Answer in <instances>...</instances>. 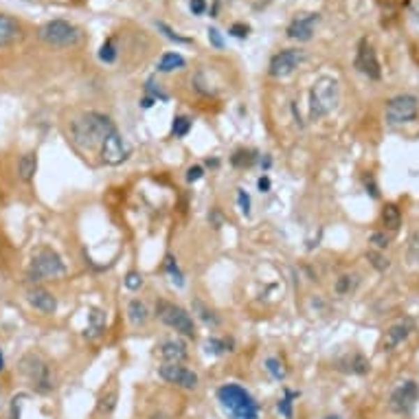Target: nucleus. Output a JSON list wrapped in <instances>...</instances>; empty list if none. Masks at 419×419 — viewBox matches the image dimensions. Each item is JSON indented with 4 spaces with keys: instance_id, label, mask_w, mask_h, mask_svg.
I'll use <instances>...</instances> for the list:
<instances>
[{
    "instance_id": "obj_44",
    "label": "nucleus",
    "mask_w": 419,
    "mask_h": 419,
    "mask_svg": "<svg viewBox=\"0 0 419 419\" xmlns=\"http://www.w3.org/2000/svg\"><path fill=\"white\" fill-rule=\"evenodd\" d=\"M208 220H211V224H213L215 229H220V227H222V213H220V208H213L211 215H208Z\"/></svg>"
},
{
    "instance_id": "obj_23",
    "label": "nucleus",
    "mask_w": 419,
    "mask_h": 419,
    "mask_svg": "<svg viewBox=\"0 0 419 419\" xmlns=\"http://www.w3.org/2000/svg\"><path fill=\"white\" fill-rule=\"evenodd\" d=\"M187 66V62H185V57L181 55V53H165L160 59H158V70L160 73H174V70H181V68H185Z\"/></svg>"
},
{
    "instance_id": "obj_48",
    "label": "nucleus",
    "mask_w": 419,
    "mask_h": 419,
    "mask_svg": "<svg viewBox=\"0 0 419 419\" xmlns=\"http://www.w3.org/2000/svg\"><path fill=\"white\" fill-rule=\"evenodd\" d=\"M5 369V356H3V351H0V371Z\"/></svg>"
},
{
    "instance_id": "obj_29",
    "label": "nucleus",
    "mask_w": 419,
    "mask_h": 419,
    "mask_svg": "<svg viewBox=\"0 0 419 419\" xmlns=\"http://www.w3.org/2000/svg\"><path fill=\"white\" fill-rule=\"evenodd\" d=\"M165 271H167V275L172 277V281L176 283V286H185V275L181 273V268H178V264L172 255L165 257Z\"/></svg>"
},
{
    "instance_id": "obj_30",
    "label": "nucleus",
    "mask_w": 419,
    "mask_h": 419,
    "mask_svg": "<svg viewBox=\"0 0 419 419\" xmlns=\"http://www.w3.org/2000/svg\"><path fill=\"white\" fill-rule=\"evenodd\" d=\"M191 119L189 116H174V125H172V134L176 139H183V137H187L189 134V130H191Z\"/></svg>"
},
{
    "instance_id": "obj_13",
    "label": "nucleus",
    "mask_w": 419,
    "mask_h": 419,
    "mask_svg": "<svg viewBox=\"0 0 419 419\" xmlns=\"http://www.w3.org/2000/svg\"><path fill=\"white\" fill-rule=\"evenodd\" d=\"M353 64L363 75H367L369 79H380L382 77V68H380V62H378V55L369 44V40H360V44H358Z\"/></svg>"
},
{
    "instance_id": "obj_14",
    "label": "nucleus",
    "mask_w": 419,
    "mask_h": 419,
    "mask_svg": "<svg viewBox=\"0 0 419 419\" xmlns=\"http://www.w3.org/2000/svg\"><path fill=\"white\" fill-rule=\"evenodd\" d=\"M321 16L319 13H301V16H296L290 26H288V38L296 40V42H307L312 40L314 36V29H317Z\"/></svg>"
},
{
    "instance_id": "obj_5",
    "label": "nucleus",
    "mask_w": 419,
    "mask_h": 419,
    "mask_svg": "<svg viewBox=\"0 0 419 419\" xmlns=\"http://www.w3.org/2000/svg\"><path fill=\"white\" fill-rule=\"evenodd\" d=\"M66 273L62 257L53 248H40L33 252L31 264H29V277L33 281H51Z\"/></svg>"
},
{
    "instance_id": "obj_35",
    "label": "nucleus",
    "mask_w": 419,
    "mask_h": 419,
    "mask_svg": "<svg viewBox=\"0 0 419 419\" xmlns=\"http://www.w3.org/2000/svg\"><path fill=\"white\" fill-rule=\"evenodd\" d=\"M255 158L257 156L252 152H244V149H242V152H237L233 156V165H235V167H250V165L255 162Z\"/></svg>"
},
{
    "instance_id": "obj_8",
    "label": "nucleus",
    "mask_w": 419,
    "mask_h": 419,
    "mask_svg": "<svg viewBox=\"0 0 419 419\" xmlns=\"http://www.w3.org/2000/svg\"><path fill=\"white\" fill-rule=\"evenodd\" d=\"M419 114V99L415 95H397L388 99L384 116L391 125H404L415 121Z\"/></svg>"
},
{
    "instance_id": "obj_11",
    "label": "nucleus",
    "mask_w": 419,
    "mask_h": 419,
    "mask_svg": "<svg viewBox=\"0 0 419 419\" xmlns=\"http://www.w3.org/2000/svg\"><path fill=\"white\" fill-rule=\"evenodd\" d=\"M305 59V51L301 49H286L277 53L273 59H271V68H268V73L273 75L275 79H286L290 77V75L303 64Z\"/></svg>"
},
{
    "instance_id": "obj_16",
    "label": "nucleus",
    "mask_w": 419,
    "mask_h": 419,
    "mask_svg": "<svg viewBox=\"0 0 419 419\" xmlns=\"http://www.w3.org/2000/svg\"><path fill=\"white\" fill-rule=\"evenodd\" d=\"M158 353H160V358L165 363H185L187 358H189V351H187V345L183 340H178V338H169V340H165V342H160L158 345Z\"/></svg>"
},
{
    "instance_id": "obj_36",
    "label": "nucleus",
    "mask_w": 419,
    "mask_h": 419,
    "mask_svg": "<svg viewBox=\"0 0 419 419\" xmlns=\"http://www.w3.org/2000/svg\"><path fill=\"white\" fill-rule=\"evenodd\" d=\"M369 242L376 246V250H386L388 248V244H391V237H388L386 233H371V237H369Z\"/></svg>"
},
{
    "instance_id": "obj_6",
    "label": "nucleus",
    "mask_w": 419,
    "mask_h": 419,
    "mask_svg": "<svg viewBox=\"0 0 419 419\" xmlns=\"http://www.w3.org/2000/svg\"><path fill=\"white\" fill-rule=\"evenodd\" d=\"M156 317L167 327H172L174 332L183 334L187 338H196V321H193V317L185 307L169 303V301H158Z\"/></svg>"
},
{
    "instance_id": "obj_26",
    "label": "nucleus",
    "mask_w": 419,
    "mask_h": 419,
    "mask_svg": "<svg viewBox=\"0 0 419 419\" xmlns=\"http://www.w3.org/2000/svg\"><path fill=\"white\" fill-rule=\"evenodd\" d=\"M358 283H360V279H358V275H342V277L336 281L334 290H336L340 296H345V294H351V292L358 288Z\"/></svg>"
},
{
    "instance_id": "obj_17",
    "label": "nucleus",
    "mask_w": 419,
    "mask_h": 419,
    "mask_svg": "<svg viewBox=\"0 0 419 419\" xmlns=\"http://www.w3.org/2000/svg\"><path fill=\"white\" fill-rule=\"evenodd\" d=\"M22 38V26L18 20L11 16H3L0 13V49H7L11 44H16Z\"/></svg>"
},
{
    "instance_id": "obj_47",
    "label": "nucleus",
    "mask_w": 419,
    "mask_h": 419,
    "mask_svg": "<svg viewBox=\"0 0 419 419\" xmlns=\"http://www.w3.org/2000/svg\"><path fill=\"white\" fill-rule=\"evenodd\" d=\"M141 106H143V108H152V106H154V99H152V97H145V99L141 101Z\"/></svg>"
},
{
    "instance_id": "obj_25",
    "label": "nucleus",
    "mask_w": 419,
    "mask_h": 419,
    "mask_svg": "<svg viewBox=\"0 0 419 419\" xmlns=\"http://www.w3.org/2000/svg\"><path fill=\"white\" fill-rule=\"evenodd\" d=\"M382 222L388 231H397L402 227V211L395 204H384L382 208Z\"/></svg>"
},
{
    "instance_id": "obj_12",
    "label": "nucleus",
    "mask_w": 419,
    "mask_h": 419,
    "mask_svg": "<svg viewBox=\"0 0 419 419\" xmlns=\"http://www.w3.org/2000/svg\"><path fill=\"white\" fill-rule=\"evenodd\" d=\"M128 156H130V145L123 141V137L119 134V130H114L101 145V160L106 165L116 167V165L125 162Z\"/></svg>"
},
{
    "instance_id": "obj_19",
    "label": "nucleus",
    "mask_w": 419,
    "mask_h": 419,
    "mask_svg": "<svg viewBox=\"0 0 419 419\" xmlns=\"http://www.w3.org/2000/svg\"><path fill=\"white\" fill-rule=\"evenodd\" d=\"M106 332V314L101 310H91L88 312V327H86V338L88 340H99Z\"/></svg>"
},
{
    "instance_id": "obj_22",
    "label": "nucleus",
    "mask_w": 419,
    "mask_h": 419,
    "mask_svg": "<svg viewBox=\"0 0 419 419\" xmlns=\"http://www.w3.org/2000/svg\"><path fill=\"white\" fill-rule=\"evenodd\" d=\"M128 319L134 327H143L149 321L147 305L143 301H139V298H132V301L128 303Z\"/></svg>"
},
{
    "instance_id": "obj_21",
    "label": "nucleus",
    "mask_w": 419,
    "mask_h": 419,
    "mask_svg": "<svg viewBox=\"0 0 419 419\" xmlns=\"http://www.w3.org/2000/svg\"><path fill=\"white\" fill-rule=\"evenodd\" d=\"M36 172H38L36 152H26L24 156H20V160H18V178H20V181L22 183H31Z\"/></svg>"
},
{
    "instance_id": "obj_32",
    "label": "nucleus",
    "mask_w": 419,
    "mask_h": 419,
    "mask_svg": "<svg viewBox=\"0 0 419 419\" xmlns=\"http://www.w3.org/2000/svg\"><path fill=\"white\" fill-rule=\"evenodd\" d=\"M99 59L106 64H112L116 59V47H114V40H106L103 42V47L99 49Z\"/></svg>"
},
{
    "instance_id": "obj_4",
    "label": "nucleus",
    "mask_w": 419,
    "mask_h": 419,
    "mask_svg": "<svg viewBox=\"0 0 419 419\" xmlns=\"http://www.w3.org/2000/svg\"><path fill=\"white\" fill-rule=\"evenodd\" d=\"M38 36L44 44H49L53 49H70L82 42V31L66 20H49L47 24L40 26Z\"/></svg>"
},
{
    "instance_id": "obj_27",
    "label": "nucleus",
    "mask_w": 419,
    "mask_h": 419,
    "mask_svg": "<svg viewBox=\"0 0 419 419\" xmlns=\"http://www.w3.org/2000/svg\"><path fill=\"white\" fill-rule=\"evenodd\" d=\"M264 369L271 373L273 380H286V367H283V363L279 360V358H266L264 363Z\"/></svg>"
},
{
    "instance_id": "obj_9",
    "label": "nucleus",
    "mask_w": 419,
    "mask_h": 419,
    "mask_svg": "<svg viewBox=\"0 0 419 419\" xmlns=\"http://www.w3.org/2000/svg\"><path fill=\"white\" fill-rule=\"evenodd\" d=\"M158 376L167 382V384H174L178 388H185V391H196L198 384H200V378L196 371L187 369L185 365L181 363H165L160 369H158Z\"/></svg>"
},
{
    "instance_id": "obj_41",
    "label": "nucleus",
    "mask_w": 419,
    "mask_h": 419,
    "mask_svg": "<svg viewBox=\"0 0 419 419\" xmlns=\"http://www.w3.org/2000/svg\"><path fill=\"white\" fill-rule=\"evenodd\" d=\"M158 29H160V31H165V36H167L169 40H174V42H181V44H189V40H187V38H181L178 33H174L172 29H169L167 24H165V22H158Z\"/></svg>"
},
{
    "instance_id": "obj_1",
    "label": "nucleus",
    "mask_w": 419,
    "mask_h": 419,
    "mask_svg": "<svg viewBox=\"0 0 419 419\" xmlns=\"http://www.w3.org/2000/svg\"><path fill=\"white\" fill-rule=\"evenodd\" d=\"M114 130L116 128L108 114L86 112L70 123V141L84 152H91V149L101 147Z\"/></svg>"
},
{
    "instance_id": "obj_20",
    "label": "nucleus",
    "mask_w": 419,
    "mask_h": 419,
    "mask_svg": "<svg viewBox=\"0 0 419 419\" xmlns=\"http://www.w3.org/2000/svg\"><path fill=\"white\" fill-rule=\"evenodd\" d=\"M340 371H347V373H356V376H365L369 371V363L367 358L360 356V353H347L345 358H340L336 363Z\"/></svg>"
},
{
    "instance_id": "obj_7",
    "label": "nucleus",
    "mask_w": 419,
    "mask_h": 419,
    "mask_svg": "<svg viewBox=\"0 0 419 419\" xmlns=\"http://www.w3.org/2000/svg\"><path fill=\"white\" fill-rule=\"evenodd\" d=\"M22 373L24 378L31 382V386L38 393H51L53 391V369L44 358L29 353L22 358Z\"/></svg>"
},
{
    "instance_id": "obj_10",
    "label": "nucleus",
    "mask_w": 419,
    "mask_h": 419,
    "mask_svg": "<svg viewBox=\"0 0 419 419\" xmlns=\"http://www.w3.org/2000/svg\"><path fill=\"white\" fill-rule=\"evenodd\" d=\"M417 402H419V386H417V382L406 380L391 393L388 406H391V411L397 415H411L417 406Z\"/></svg>"
},
{
    "instance_id": "obj_28",
    "label": "nucleus",
    "mask_w": 419,
    "mask_h": 419,
    "mask_svg": "<svg viewBox=\"0 0 419 419\" xmlns=\"http://www.w3.org/2000/svg\"><path fill=\"white\" fill-rule=\"evenodd\" d=\"M231 347H233V342L227 340V338H208L206 340V351L213 353V356H222L227 351H233Z\"/></svg>"
},
{
    "instance_id": "obj_40",
    "label": "nucleus",
    "mask_w": 419,
    "mask_h": 419,
    "mask_svg": "<svg viewBox=\"0 0 419 419\" xmlns=\"http://www.w3.org/2000/svg\"><path fill=\"white\" fill-rule=\"evenodd\" d=\"M208 42H211L218 51H222V49H224V38H222V33L218 31V29H213V26L208 29Z\"/></svg>"
},
{
    "instance_id": "obj_43",
    "label": "nucleus",
    "mask_w": 419,
    "mask_h": 419,
    "mask_svg": "<svg viewBox=\"0 0 419 419\" xmlns=\"http://www.w3.org/2000/svg\"><path fill=\"white\" fill-rule=\"evenodd\" d=\"M231 33L235 38H248V26L246 24H233L231 26Z\"/></svg>"
},
{
    "instance_id": "obj_33",
    "label": "nucleus",
    "mask_w": 419,
    "mask_h": 419,
    "mask_svg": "<svg viewBox=\"0 0 419 419\" xmlns=\"http://www.w3.org/2000/svg\"><path fill=\"white\" fill-rule=\"evenodd\" d=\"M406 257L413 266H419V233L411 235L409 239V248H406Z\"/></svg>"
},
{
    "instance_id": "obj_3",
    "label": "nucleus",
    "mask_w": 419,
    "mask_h": 419,
    "mask_svg": "<svg viewBox=\"0 0 419 419\" xmlns=\"http://www.w3.org/2000/svg\"><path fill=\"white\" fill-rule=\"evenodd\" d=\"M340 101V86L334 77H321L314 82L310 91V119L319 121V119L332 114L338 108Z\"/></svg>"
},
{
    "instance_id": "obj_37",
    "label": "nucleus",
    "mask_w": 419,
    "mask_h": 419,
    "mask_svg": "<svg viewBox=\"0 0 419 419\" xmlns=\"http://www.w3.org/2000/svg\"><path fill=\"white\" fill-rule=\"evenodd\" d=\"M123 283H125V288H128V290L134 292V290H139V288L143 286V275L137 273V271H130V273L125 275V281H123Z\"/></svg>"
},
{
    "instance_id": "obj_42",
    "label": "nucleus",
    "mask_w": 419,
    "mask_h": 419,
    "mask_svg": "<svg viewBox=\"0 0 419 419\" xmlns=\"http://www.w3.org/2000/svg\"><path fill=\"white\" fill-rule=\"evenodd\" d=\"M189 7H191L193 13H196V16H202V13L206 11V3H204V0H191Z\"/></svg>"
},
{
    "instance_id": "obj_18",
    "label": "nucleus",
    "mask_w": 419,
    "mask_h": 419,
    "mask_svg": "<svg viewBox=\"0 0 419 419\" xmlns=\"http://www.w3.org/2000/svg\"><path fill=\"white\" fill-rule=\"evenodd\" d=\"M26 298H29V303L42 314H53L57 310V298L53 296V292L44 290V288H31L26 292Z\"/></svg>"
},
{
    "instance_id": "obj_34",
    "label": "nucleus",
    "mask_w": 419,
    "mask_h": 419,
    "mask_svg": "<svg viewBox=\"0 0 419 419\" xmlns=\"http://www.w3.org/2000/svg\"><path fill=\"white\" fill-rule=\"evenodd\" d=\"M114 406H116V388H112V391H108L99 399V411L101 413H112Z\"/></svg>"
},
{
    "instance_id": "obj_24",
    "label": "nucleus",
    "mask_w": 419,
    "mask_h": 419,
    "mask_svg": "<svg viewBox=\"0 0 419 419\" xmlns=\"http://www.w3.org/2000/svg\"><path fill=\"white\" fill-rule=\"evenodd\" d=\"M298 397V393L296 391H290V388H286L283 391V395L279 397V402H277V411L281 413V417L283 419H294V399Z\"/></svg>"
},
{
    "instance_id": "obj_2",
    "label": "nucleus",
    "mask_w": 419,
    "mask_h": 419,
    "mask_svg": "<svg viewBox=\"0 0 419 419\" xmlns=\"http://www.w3.org/2000/svg\"><path fill=\"white\" fill-rule=\"evenodd\" d=\"M218 402L233 419H259V404L244 386L235 382L222 384L218 388Z\"/></svg>"
},
{
    "instance_id": "obj_31",
    "label": "nucleus",
    "mask_w": 419,
    "mask_h": 419,
    "mask_svg": "<svg viewBox=\"0 0 419 419\" xmlns=\"http://www.w3.org/2000/svg\"><path fill=\"white\" fill-rule=\"evenodd\" d=\"M367 259H369V264H371L373 268H376L378 273L388 271V266H391V264H388V259L382 255V250H369V252H367Z\"/></svg>"
},
{
    "instance_id": "obj_45",
    "label": "nucleus",
    "mask_w": 419,
    "mask_h": 419,
    "mask_svg": "<svg viewBox=\"0 0 419 419\" xmlns=\"http://www.w3.org/2000/svg\"><path fill=\"white\" fill-rule=\"evenodd\" d=\"M257 187H259L261 193H268V191H271V178H268V176H261L259 181H257Z\"/></svg>"
},
{
    "instance_id": "obj_39",
    "label": "nucleus",
    "mask_w": 419,
    "mask_h": 419,
    "mask_svg": "<svg viewBox=\"0 0 419 419\" xmlns=\"http://www.w3.org/2000/svg\"><path fill=\"white\" fill-rule=\"evenodd\" d=\"M202 178H204V167H202V165H193V167L187 169V181L189 183H198V181H202Z\"/></svg>"
},
{
    "instance_id": "obj_38",
    "label": "nucleus",
    "mask_w": 419,
    "mask_h": 419,
    "mask_svg": "<svg viewBox=\"0 0 419 419\" xmlns=\"http://www.w3.org/2000/svg\"><path fill=\"white\" fill-rule=\"evenodd\" d=\"M237 204H239V211H242L244 218L250 215V196L244 189H237Z\"/></svg>"
},
{
    "instance_id": "obj_46",
    "label": "nucleus",
    "mask_w": 419,
    "mask_h": 419,
    "mask_svg": "<svg viewBox=\"0 0 419 419\" xmlns=\"http://www.w3.org/2000/svg\"><path fill=\"white\" fill-rule=\"evenodd\" d=\"M411 13L415 16V20L419 22V0H415V3L411 5Z\"/></svg>"
},
{
    "instance_id": "obj_15",
    "label": "nucleus",
    "mask_w": 419,
    "mask_h": 419,
    "mask_svg": "<svg viewBox=\"0 0 419 419\" xmlns=\"http://www.w3.org/2000/svg\"><path fill=\"white\" fill-rule=\"evenodd\" d=\"M413 329H415L413 321H399V323L388 327L386 336H384V342H382L384 351H393L395 347H399L402 342L413 334Z\"/></svg>"
}]
</instances>
